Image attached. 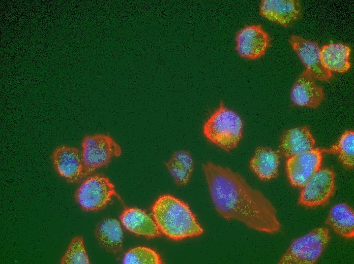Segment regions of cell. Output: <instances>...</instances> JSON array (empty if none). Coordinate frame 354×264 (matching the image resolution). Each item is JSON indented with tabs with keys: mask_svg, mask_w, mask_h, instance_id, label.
<instances>
[{
	"mask_svg": "<svg viewBox=\"0 0 354 264\" xmlns=\"http://www.w3.org/2000/svg\"><path fill=\"white\" fill-rule=\"evenodd\" d=\"M211 198L218 212L255 230L275 233L281 229L277 211L259 190L240 174L211 161L202 163Z\"/></svg>",
	"mask_w": 354,
	"mask_h": 264,
	"instance_id": "cell-1",
	"label": "cell"
},
{
	"mask_svg": "<svg viewBox=\"0 0 354 264\" xmlns=\"http://www.w3.org/2000/svg\"><path fill=\"white\" fill-rule=\"evenodd\" d=\"M152 210L159 230L170 239L180 240L203 232L188 205L172 195L159 196Z\"/></svg>",
	"mask_w": 354,
	"mask_h": 264,
	"instance_id": "cell-2",
	"label": "cell"
},
{
	"mask_svg": "<svg viewBox=\"0 0 354 264\" xmlns=\"http://www.w3.org/2000/svg\"><path fill=\"white\" fill-rule=\"evenodd\" d=\"M243 129V121L240 115L221 101L204 122L202 132L210 142L229 151L238 145Z\"/></svg>",
	"mask_w": 354,
	"mask_h": 264,
	"instance_id": "cell-3",
	"label": "cell"
},
{
	"mask_svg": "<svg viewBox=\"0 0 354 264\" xmlns=\"http://www.w3.org/2000/svg\"><path fill=\"white\" fill-rule=\"evenodd\" d=\"M331 236L325 227L316 228L296 239L278 261L281 264H313L327 247Z\"/></svg>",
	"mask_w": 354,
	"mask_h": 264,
	"instance_id": "cell-4",
	"label": "cell"
},
{
	"mask_svg": "<svg viewBox=\"0 0 354 264\" xmlns=\"http://www.w3.org/2000/svg\"><path fill=\"white\" fill-rule=\"evenodd\" d=\"M81 145L86 176L107 166L113 157L119 156L122 152L120 145L111 137L103 134L86 136Z\"/></svg>",
	"mask_w": 354,
	"mask_h": 264,
	"instance_id": "cell-5",
	"label": "cell"
},
{
	"mask_svg": "<svg viewBox=\"0 0 354 264\" xmlns=\"http://www.w3.org/2000/svg\"><path fill=\"white\" fill-rule=\"evenodd\" d=\"M113 195H117L114 185L103 175L87 178L77 188L75 199L82 209L95 211L104 209Z\"/></svg>",
	"mask_w": 354,
	"mask_h": 264,
	"instance_id": "cell-6",
	"label": "cell"
},
{
	"mask_svg": "<svg viewBox=\"0 0 354 264\" xmlns=\"http://www.w3.org/2000/svg\"><path fill=\"white\" fill-rule=\"evenodd\" d=\"M335 179V174L332 170L319 169L303 187L299 203L310 208L326 205L334 195Z\"/></svg>",
	"mask_w": 354,
	"mask_h": 264,
	"instance_id": "cell-7",
	"label": "cell"
},
{
	"mask_svg": "<svg viewBox=\"0 0 354 264\" xmlns=\"http://www.w3.org/2000/svg\"><path fill=\"white\" fill-rule=\"evenodd\" d=\"M322 150L312 149L287 158L286 168L291 184L303 187L319 170L322 159Z\"/></svg>",
	"mask_w": 354,
	"mask_h": 264,
	"instance_id": "cell-8",
	"label": "cell"
},
{
	"mask_svg": "<svg viewBox=\"0 0 354 264\" xmlns=\"http://www.w3.org/2000/svg\"><path fill=\"white\" fill-rule=\"evenodd\" d=\"M51 159L56 172L68 183L79 182L86 176L82 153L76 148L60 145L53 152Z\"/></svg>",
	"mask_w": 354,
	"mask_h": 264,
	"instance_id": "cell-9",
	"label": "cell"
},
{
	"mask_svg": "<svg viewBox=\"0 0 354 264\" xmlns=\"http://www.w3.org/2000/svg\"><path fill=\"white\" fill-rule=\"evenodd\" d=\"M235 41L236 50L241 57L256 59L264 55L270 38L260 25H247L237 32Z\"/></svg>",
	"mask_w": 354,
	"mask_h": 264,
	"instance_id": "cell-10",
	"label": "cell"
},
{
	"mask_svg": "<svg viewBox=\"0 0 354 264\" xmlns=\"http://www.w3.org/2000/svg\"><path fill=\"white\" fill-rule=\"evenodd\" d=\"M289 42L314 78L324 81L332 78V73L322 64L320 48L316 42L296 35H291Z\"/></svg>",
	"mask_w": 354,
	"mask_h": 264,
	"instance_id": "cell-11",
	"label": "cell"
},
{
	"mask_svg": "<svg viewBox=\"0 0 354 264\" xmlns=\"http://www.w3.org/2000/svg\"><path fill=\"white\" fill-rule=\"evenodd\" d=\"M260 14L268 20L289 27L302 17V8L298 0H263Z\"/></svg>",
	"mask_w": 354,
	"mask_h": 264,
	"instance_id": "cell-12",
	"label": "cell"
},
{
	"mask_svg": "<svg viewBox=\"0 0 354 264\" xmlns=\"http://www.w3.org/2000/svg\"><path fill=\"white\" fill-rule=\"evenodd\" d=\"M290 97L296 105L316 108L323 100L324 93L322 88L316 85L312 75L306 69L295 81Z\"/></svg>",
	"mask_w": 354,
	"mask_h": 264,
	"instance_id": "cell-13",
	"label": "cell"
},
{
	"mask_svg": "<svg viewBox=\"0 0 354 264\" xmlns=\"http://www.w3.org/2000/svg\"><path fill=\"white\" fill-rule=\"evenodd\" d=\"M315 140L309 129L300 126L285 131L281 136L280 149L287 158L313 148Z\"/></svg>",
	"mask_w": 354,
	"mask_h": 264,
	"instance_id": "cell-14",
	"label": "cell"
},
{
	"mask_svg": "<svg viewBox=\"0 0 354 264\" xmlns=\"http://www.w3.org/2000/svg\"><path fill=\"white\" fill-rule=\"evenodd\" d=\"M280 155L278 151L266 147H258L250 160L251 171L262 181H268L278 177Z\"/></svg>",
	"mask_w": 354,
	"mask_h": 264,
	"instance_id": "cell-15",
	"label": "cell"
},
{
	"mask_svg": "<svg viewBox=\"0 0 354 264\" xmlns=\"http://www.w3.org/2000/svg\"><path fill=\"white\" fill-rule=\"evenodd\" d=\"M124 226L130 232L153 238L161 235L156 222L145 212L136 208L125 209L120 216Z\"/></svg>",
	"mask_w": 354,
	"mask_h": 264,
	"instance_id": "cell-16",
	"label": "cell"
},
{
	"mask_svg": "<svg viewBox=\"0 0 354 264\" xmlns=\"http://www.w3.org/2000/svg\"><path fill=\"white\" fill-rule=\"evenodd\" d=\"M96 238L106 251L116 253L123 248V233L120 222L111 218H106L99 222L95 229Z\"/></svg>",
	"mask_w": 354,
	"mask_h": 264,
	"instance_id": "cell-17",
	"label": "cell"
},
{
	"mask_svg": "<svg viewBox=\"0 0 354 264\" xmlns=\"http://www.w3.org/2000/svg\"><path fill=\"white\" fill-rule=\"evenodd\" d=\"M350 47L340 43L325 45L320 48L322 64L331 72H347L350 68Z\"/></svg>",
	"mask_w": 354,
	"mask_h": 264,
	"instance_id": "cell-18",
	"label": "cell"
},
{
	"mask_svg": "<svg viewBox=\"0 0 354 264\" xmlns=\"http://www.w3.org/2000/svg\"><path fill=\"white\" fill-rule=\"evenodd\" d=\"M337 234L346 239L354 237V212L352 208L345 203L334 206L325 221Z\"/></svg>",
	"mask_w": 354,
	"mask_h": 264,
	"instance_id": "cell-19",
	"label": "cell"
},
{
	"mask_svg": "<svg viewBox=\"0 0 354 264\" xmlns=\"http://www.w3.org/2000/svg\"><path fill=\"white\" fill-rule=\"evenodd\" d=\"M165 164L177 185L184 186L188 183L194 169V161L188 151L174 152Z\"/></svg>",
	"mask_w": 354,
	"mask_h": 264,
	"instance_id": "cell-20",
	"label": "cell"
},
{
	"mask_svg": "<svg viewBox=\"0 0 354 264\" xmlns=\"http://www.w3.org/2000/svg\"><path fill=\"white\" fill-rule=\"evenodd\" d=\"M322 151L336 154L338 160L345 168L352 169L354 166L353 131H346L336 144L329 149Z\"/></svg>",
	"mask_w": 354,
	"mask_h": 264,
	"instance_id": "cell-21",
	"label": "cell"
},
{
	"mask_svg": "<svg viewBox=\"0 0 354 264\" xmlns=\"http://www.w3.org/2000/svg\"><path fill=\"white\" fill-rule=\"evenodd\" d=\"M60 263L63 264L90 263L82 237L76 236L71 240L67 250L61 258Z\"/></svg>",
	"mask_w": 354,
	"mask_h": 264,
	"instance_id": "cell-22",
	"label": "cell"
},
{
	"mask_svg": "<svg viewBox=\"0 0 354 264\" xmlns=\"http://www.w3.org/2000/svg\"><path fill=\"white\" fill-rule=\"evenodd\" d=\"M123 262L126 264H159L162 261L153 249L142 246L130 249L125 254Z\"/></svg>",
	"mask_w": 354,
	"mask_h": 264,
	"instance_id": "cell-23",
	"label": "cell"
}]
</instances>
